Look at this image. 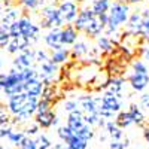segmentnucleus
<instances>
[{"instance_id":"obj_27","label":"nucleus","mask_w":149,"mask_h":149,"mask_svg":"<svg viewBox=\"0 0 149 149\" xmlns=\"http://www.w3.org/2000/svg\"><path fill=\"white\" fill-rule=\"evenodd\" d=\"M74 134H76L78 137H81V139H84V140H86V142H90V140L94 137V130H93L91 125L85 124V125H82Z\"/></svg>"},{"instance_id":"obj_33","label":"nucleus","mask_w":149,"mask_h":149,"mask_svg":"<svg viewBox=\"0 0 149 149\" xmlns=\"http://www.w3.org/2000/svg\"><path fill=\"white\" fill-rule=\"evenodd\" d=\"M49 58H51V57H48L46 51H42V49H37V51H34V60L37 61V63L43 64V63H46V61H49Z\"/></svg>"},{"instance_id":"obj_2","label":"nucleus","mask_w":149,"mask_h":149,"mask_svg":"<svg viewBox=\"0 0 149 149\" xmlns=\"http://www.w3.org/2000/svg\"><path fill=\"white\" fill-rule=\"evenodd\" d=\"M130 5L119 2V0H113L110 2V8L107 12V27L104 30V36H112L113 33H116L119 30V27H122L124 24H127L131 14H130Z\"/></svg>"},{"instance_id":"obj_45","label":"nucleus","mask_w":149,"mask_h":149,"mask_svg":"<svg viewBox=\"0 0 149 149\" xmlns=\"http://www.w3.org/2000/svg\"><path fill=\"white\" fill-rule=\"evenodd\" d=\"M119 2L128 3V5H134V3H140V2H143V0H119Z\"/></svg>"},{"instance_id":"obj_36","label":"nucleus","mask_w":149,"mask_h":149,"mask_svg":"<svg viewBox=\"0 0 149 149\" xmlns=\"http://www.w3.org/2000/svg\"><path fill=\"white\" fill-rule=\"evenodd\" d=\"M110 149H125L128 146V140H112L110 142Z\"/></svg>"},{"instance_id":"obj_7","label":"nucleus","mask_w":149,"mask_h":149,"mask_svg":"<svg viewBox=\"0 0 149 149\" xmlns=\"http://www.w3.org/2000/svg\"><path fill=\"white\" fill-rule=\"evenodd\" d=\"M94 17H95V14L91 10V8H84V9H81L76 21L73 22L74 29H76L79 33H85V30L88 29V26L91 24V21L94 19Z\"/></svg>"},{"instance_id":"obj_13","label":"nucleus","mask_w":149,"mask_h":149,"mask_svg":"<svg viewBox=\"0 0 149 149\" xmlns=\"http://www.w3.org/2000/svg\"><path fill=\"white\" fill-rule=\"evenodd\" d=\"M85 113L81 110V109H76V110H73L69 113L67 116V127L73 131V133H76L82 125H85Z\"/></svg>"},{"instance_id":"obj_43","label":"nucleus","mask_w":149,"mask_h":149,"mask_svg":"<svg viewBox=\"0 0 149 149\" xmlns=\"http://www.w3.org/2000/svg\"><path fill=\"white\" fill-rule=\"evenodd\" d=\"M5 81H6V74L5 73H0V90L5 88Z\"/></svg>"},{"instance_id":"obj_35","label":"nucleus","mask_w":149,"mask_h":149,"mask_svg":"<svg viewBox=\"0 0 149 149\" xmlns=\"http://www.w3.org/2000/svg\"><path fill=\"white\" fill-rule=\"evenodd\" d=\"M51 107H52V102L45 100V98H40L39 104H37V112H45V110H49Z\"/></svg>"},{"instance_id":"obj_32","label":"nucleus","mask_w":149,"mask_h":149,"mask_svg":"<svg viewBox=\"0 0 149 149\" xmlns=\"http://www.w3.org/2000/svg\"><path fill=\"white\" fill-rule=\"evenodd\" d=\"M131 69H133L134 73H149L146 63H145V61H142V60L134 61V63L131 64Z\"/></svg>"},{"instance_id":"obj_3","label":"nucleus","mask_w":149,"mask_h":149,"mask_svg":"<svg viewBox=\"0 0 149 149\" xmlns=\"http://www.w3.org/2000/svg\"><path fill=\"white\" fill-rule=\"evenodd\" d=\"M40 24L43 29H63L66 22L60 14L58 6L49 5V6H45L42 10V22Z\"/></svg>"},{"instance_id":"obj_31","label":"nucleus","mask_w":149,"mask_h":149,"mask_svg":"<svg viewBox=\"0 0 149 149\" xmlns=\"http://www.w3.org/2000/svg\"><path fill=\"white\" fill-rule=\"evenodd\" d=\"M36 146H37V149H52L51 140H49L46 136H43V134H40L39 137L36 139Z\"/></svg>"},{"instance_id":"obj_9","label":"nucleus","mask_w":149,"mask_h":149,"mask_svg":"<svg viewBox=\"0 0 149 149\" xmlns=\"http://www.w3.org/2000/svg\"><path fill=\"white\" fill-rule=\"evenodd\" d=\"M34 61H36L34 60V51L27 49V51H22V52H19L15 57V60H14V69H17V70L30 69Z\"/></svg>"},{"instance_id":"obj_26","label":"nucleus","mask_w":149,"mask_h":149,"mask_svg":"<svg viewBox=\"0 0 149 149\" xmlns=\"http://www.w3.org/2000/svg\"><path fill=\"white\" fill-rule=\"evenodd\" d=\"M66 146H67V149H86V148H88V142L81 139V137H78V136L74 134L73 137L66 143Z\"/></svg>"},{"instance_id":"obj_20","label":"nucleus","mask_w":149,"mask_h":149,"mask_svg":"<svg viewBox=\"0 0 149 149\" xmlns=\"http://www.w3.org/2000/svg\"><path fill=\"white\" fill-rule=\"evenodd\" d=\"M110 8V0H93L91 10L95 15H106Z\"/></svg>"},{"instance_id":"obj_1","label":"nucleus","mask_w":149,"mask_h":149,"mask_svg":"<svg viewBox=\"0 0 149 149\" xmlns=\"http://www.w3.org/2000/svg\"><path fill=\"white\" fill-rule=\"evenodd\" d=\"M37 104H39V98L30 97L26 93L8 98V110L15 116V122H24L30 119V116L36 115Z\"/></svg>"},{"instance_id":"obj_37","label":"nucleus","mask_w":149,"mask_h":149,"mask_svg":"<svg viewBox=\"0 0 149 149\" xmlns=\"http://www.w3.org/2000/svg\"><path fill=\"white\" fill-rule=\"evenodd\" d=\"M18 149H37V146H36V140H33V139H30V137H26Z\"/></svg>"},{"instance_id":"obj_46","label":"nucleus","mask_w":149,"mask_h":149,"mask_svg":"<svg viewBox=\"0 0 149 149\" xmlns=\"http://www.w3.org/2000/svg\"><path fill=\"white\" fill-rule=\"evenodd\" d=\"M0 69H2V57H0Z\"/></svg>"},{"instance_id":"obj_15","label":"nucleus","mask_w":149,"mask_h":149,"mask_svg":"<svg viewBox=\"0 0 149 149\" xmlns=\"http://www.w3.org/2000/svg\"><path fill=\"white\" fill-rule=\"evenodd\" d=\"M43 82L40 78H34V79H30L26 82V90L24 93L29 94L30 97H34V98H39L42 95V91H43Z\"/></svg>"},{"instance_id":"obj_39","label":"nucleus","mask_w":149,"mask_h":149,"mask_svg":"<svg viewBox=\"0 0 149 149\" xmlns=\"http://www.w3.org/2000/svg\"><path fill=\"white\" fill-rule=\"evenodd\" d=\"M140 106L145 107L146 110H149V93H145V94L140 97Z\"/></svg>"},{"instance_id":"obj_17","label":"nucleus","mask_w":149,"mask_h":149,"mask_svg":"<svg viewBox=\"0 0 149 149\" xmlns=\"http://www.w3.org/2000/svg\"><path fill=\"white\" fill-rule=\"evenodd\" d=\"M124 84H125V81H124L122 78H119V76L112 78L110 81H107V91H109V93H112V94H115L116 97H119V98H121Z\"/></svg>"},{"instance_id":"obj_16","label":"nucleus","mask_w":149,"mask_h":149,"mask_svg":"<svg viewBox=\"0 0 149 149\" xmlns=\"http://www.w3.org/2000/svg\"><path fill=\"white\" fill-rule=\"evenodd\" d=\"M140 12H142V21H140L137 36H140L143 40L149 42V8L142 9Z\"/></svg>"},{"instance_id":"obj_41","label":"nucleus","mask_w":149,"mask_h":149,"mask_svg":"<svg viewBox=\"0 0 149 149\" xmlns=\"http://www.w3.org/2000/svg\"><path fill=\"white\" fill-rule=\"evenodd\" d=\"M12 133V128L10 127H5V128H2V130H0V137H2V139H8V136Z\"/></svg>"},{"instance_id":"obj_44","label":"nucleus","mask_w":149,"mask_h":149,"mask_svg":"<svg viewBox=\"0 0 149 149\" xmlns=\"http://www.w3.org/2000/svg\"><path fill=\"white\" fill-rule=\"evenodd\" d=\"M143 137H145V140H146V143L149 145V127H146V128L143 130Z\"/></svg>"},{"instance_id":"obj_28","label":"nucleus","mask_w":149,"mask_h":149,"mask_svg":"<svg viewBox=\"0 0 149 149\" xmlns=\"http://www.w3.org/2000/svg\"><path fill=\"white\" fill-rule=\"evenodd\" d=\"M27 136H26V133H21V131H14L12 130V133L8 136V140H9V143H12L14 146H21V143L24 142V139H26Z\"/></svg>"},{"instance_id":"obj_12","label":"nucleus","mask_w":149,"mask_h":149,"mask_svg":"<svg viewBox=\"0 0 149 149\" xmlns=\"http://www.w3.org/2000/svg\"><path fill=\"white\" fill-rule=\"evenodd\" d=\"M45 43L48 48H51L52 51H58V49L64 48L61 43V29H51L45 34Z\"/></svg>"},{"instance_id":"obj_42","label":"nucleus","mask_w":149,"mask_h":149,"mask_svg":"<svg viewBox=\"0 0 149 149\" xmlns=\"http://www.w3.org/2000/svg\"><path fill=\"white\" fill-rule=\"evenodd\" d=\"M142 57L143 60H149V42L145 46H142Z\"/></svg>"},{"instance_id":"obj_34","label":"nucleus","mask_w":149,"mask_h":149,"mask_svg":"<svg viewBox=\"0 0 149 149\" xmlns=\"http://www.w3.org/2000/svg\"><path fill=\"white\" fill-rule=\"evenodd\" d=\"M19 3L26 9H36L39 5L43 3V0H19Z\"/></svg>"},{"instance_id":"obj_8","label":"nucleus","mask_w":149,"mask_h":149,"mask_svg":"<svg viewBox=\"0 0 149 149\" xmlns=\"http://www.w3.org/2000/svg\"><path fill=\"white\" fill-rule=\"evenodd\" d=\"M34 122L40 128H51L57 124V115L52 109L45 110V112H36L34 115Z\"/></svg>"},{"instance_id":"obj_22","label":"nucleus","mask_w":149,"mask_h":149,"mask_svg":"<svg viewBox=\"0 0 149 149\" xmlns=\"http://www.w3.org/2000/svg\"><path fill=\"white\" fill-rule=\"evenodd\" d=\"M18 17H19V14H18L17 9H8L6 14H5L3 18H2V27H5V29L9 30V27L12 26V24H15V22L19 19Z\"/></svg>"},{"instance_id":"obj_5","label":"nucleus","mask_w":149,"mask_h":149,"mask_svg":"<svg viewBox=\"0 0 149 149\" xmlns=\"http://www.w3.org/2000/svg\"><path fill=\"white\" fill-rule=\"evenodd\" d=\"M58 10L66 24H73L81 12L79 5L76 2H73V0H61L58 5Z\"/></svg>"},{"instance_id":"obj_23","label":"nucleus","mask_w":149,"mask_h":149,"mask_svg":"<svg viewBox=\"0 0 149 149\" xmlns=\"http://www.w3.org/2000/svg\"><path fill=\"white\" fill-rule=\"evenodd\" d=\"M97 46L103 54H110L113 52V40L107 36H100L97 39Z\"/></svg>"},{"instance_id":"obj_4","label":"nucleus","mask_w":149,"mask_h":149,"mask_svg":"<svg viewBox=\"0 0 149 149\" xmlns=\"http://www.w3.org/2000/svg\"><path fill=\"white\" fill-rule=\"evenodd\" d=\"M119 112H121V98L116 97L115 94L106 91L102 97L100 115L104 119H107V118H112L115 113H119Z\"/></svg>"},{"instance_id":"obj_38","label":"nucleus","mask_w":149,"mask_h":149,"mask_svg":"<svg viewBox=\"0 0 149 149\" xmlns=\"http://www.w3.org/2000/svg\"><path fill=\"white\" fill-rule=\"evenodd\" d=\"M64 109L69 112H73V110H76V109H79V103H78V100H67L66 103H64Z\"/></svg>"},{"instance_id":"obj_18","label":"nucleus","mask_w":149,"mask_h":149,"mask_svg":"<svg viewBox=\"0 0 149 149\" xmlns=\"http://www.w3.org/2000/svg\"><path fill=\"white\" fill-rule=\"evenodd\" d=\"M104 128L107 130V134L112 140H122L124 139V131H122V128H119L116 125L115 121H107Z\"/></svg>"},{"instance_id":"obj_6","label":"nucleus","mask_w":149,"mask_h":149,"mask_svg":"<svg viewBox=\"0 0 149 149\" xmlns=\"http://www.w3.org/2000/svg\"><path fill=\"white\" fill-rule=\"evenodd\" d=\"M18 24H19V30H21V36L27 37L29 40H34L37 39V34H39V27L36 26V24L29 19L27 17H22L18 19Z\"/></svg>"},{"instance_id":"obj_14","label":"nucleus","mask_w":149,"mask_h":149,"mask_svg":"<svg viewBox=\"0 0 149 149\" xmlns=\"http://www.w3.org/2000/svg\"><path fill=\"white\" fill-rule=\"evenodd\" d=\"M30 42L27 37L24 36H19V37H15V39H10L9 45H8V52L9 54H19L22 51H27V49H30Z\"/></svg>"},{"instance_id":"obj_24","label":"nucleus","mask_w":149,"mask_h":149,"mask_svg":"<svg viewBox=\"0 0 149 149\" xmlns=\"http://www.w3.org/2000/svg\"><path fill=\"white\" fill-rule=\"evenodd\" d=\"M69 58H70V51L66 49V48H61V49H58V51H52L49 60L55 64H61V63H64V61H67Z\"/></svg>"},{"instance_id":"obj_40","label":"nucleus","mask_w":149,"mask_h":149,"mask_svg":"<svg viewBox=\"0 0 149 149\" xmlns=\"http://www.w3.org/2000/svg\"><path fill=\"white\" fill-rule=\"evenodd\" d=\"M39 125H37V124H34V125H30L27 130H26V136L27 137H30V136H33V134H36L37 131H39Z\"/></svg>"},{"instance_id":"obj_29","label":"nucleus","mask_w":149,"mask_h":149,"mask_svg":"<svg viewBox=\"0 0 149 149\" xmlns=\"http://www.w3.org/2000/svg\"><path fill=\"white\" fill-rule=\"evenodd\" d=\"M57 134H58V137H60V140L63 142V143H67L73 136H74V133L67 127V125H63V127H60L58 128V131H57Z\"/></svg>"},{"instance_id":"obj_21","label":"nucleus","mask_w":149,"mask_h":149,"mask_svg":"<svg viewBox=\"0 0 149 149\" xmlns=\"http://www.w3.org/2000/svg\"><path fill=\"white\" fill-rule=\"evenodd\" d=\"M90 52V46L84 40H78L76 43L73 45V51L70 52V57L72 58H79V57H84Z\"/></svg>"},{"instance_id":"obj_11","label":"nucleus","mask_w":149,"mask_h":149,"mask_svg":"<svg viewBox=\"0 0 149 149\" xmlns=\"http://www.w3.org/2000/svg\"><path fill=\"white\" fill-rule=\"evenodd\" d=\"M128 84L134 91H143L149 85V73H131L128 76Z\"/></svg>"},{"instance_id":"obj_25","label":"nucleus","mask_w":149,"mask_h":149,"mask_svg":"<svg viewBox=\"0 0 149 149\" xmlns=\"http://www.w3.org/2000/svg\"><path fill=\"white\" fill-rule=\"evenodd\" d=\"M128 110H130V113H131V116H133V119H134V124H136V125L143 127L145 122H146V119H145V115H143L142 109H140L137 104H131Z\"/></svg>"},{"instance_id":"obj_30","label":"nucleus","mask_w":149,"mask_h":149,"mask_svg":"<svg viewBox=\"0 0 149 149\" xmlns=\"http://www.w3.org/2000/svg\"><path fill=\"white\" fill-rule=\"evenodd\" d=\"M10 39H12V37L9 34V30L0 26V48H8Z\"/></svg>"},{"instance_id":"obj_19","label":"nucleus","mask_w":149,"mask_h":149,"mask_svg":"<svg viewBox=\"0 0 149 149\" xmlns=\"http://www.w3.org/2000/svg\"><path fill=\"white\" fill-rule=\"evenodd\" d=\"M115 122H116V125L119 128L124 130V128L130 127L131 124H134V119H133V116L130 113V110H121L119 113L116 115V118H115Z\"/></svg>"},{"instance_id":"obj_10","label":"nucleus","mask_w":149,"mask_h":149,"mask_svg":"<svg viewBox=\"0 0 149 149\" xmlns=\"http://www.w3.org/2000/svg\"><path fill=\"white\" fill-rule=\"evenodd\" d=\"M79 37V31L74 29L73 24H66V26L61 29V43L63 46H72L78 42Z\"/></svg>"}]
</instances>
